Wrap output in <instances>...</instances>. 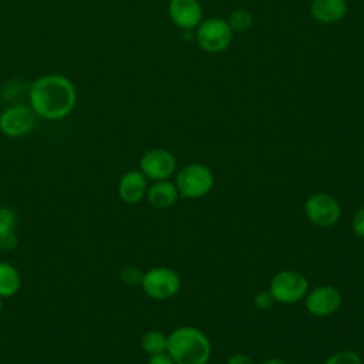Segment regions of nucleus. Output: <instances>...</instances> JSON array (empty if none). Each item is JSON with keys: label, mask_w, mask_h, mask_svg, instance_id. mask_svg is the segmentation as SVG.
<instances>
[{"label": "nucleus", "mask_w": 364, "mask_h": 364, "mask_svg": "<svg viewBox=\"0 0 364 364\" xmlns=\"http://www.w3.org/2000/svg\"><path fill=\"white\" fill-rule=\"evenodd\" d=\"M0 343H1V331H0Z\"/></svg>", "instance_id": "obj_28"}, {"label": "nucleus", "mask_w": 364, "mask_h": 364, "mask_svg": "<svg viewBox=\"0 0 364 364\" xmlns=\"http://www.w3.org/2000/svg\"><path fill=\"white\" fill-rule=\"evenodd\" d=\"M323 364H363V360L354 350H341L328 355Z\"/></svg>", "instance_id": "obj_18"}, {"label": "nucleus", "mask_w": 364, "mask_h": 364, "mask_svg": "<svg viewBox=\"0 0 364 364\" xmlns=\"http://www.w3.org/2000/svg\"><path fill=\"white\" fill-rule=\"evenodd\" d=\"M17 213L9 206H0V239L16 232Z\"/></svg>", "instance_id": "obj_17"}, {"label": "nucleus", "mask_w": 364, "mask_h": 364, "mask_svg": "<svg viewBox=\"0 0 364 364\" xmlns=\"http://www.w3.org/2000/svg\"><path fill=\"white\" fill-rule=\"evenodd\" d=\"M17 242H18V239H17L16 232H14V233L7 235V236H4V237L0 239V247H1V250H10V249L16 247Z\"/></svg>", "instance_id": "obj_24"}, {"label": "nucleus", "mask_w": 364, "mask_h": 364, "mask_svg": "<svg viewBox=\"0 0 364 364\" xmlns=\"http://www.w3.org/2000/svg\"><path fill=\"white\" fill-rule=\"evenodd\" d=\"M311 16L320 23H336L347 13L346 0H313Z\"/></svg>", "instance_id": "obj_14"}, {"label": "nucleus", "mask_w": 364, "mask_h": 364, "mask_svg": "<svg viewBox=\"0 0 364 364\" xmlns=\"http://www.w3.org/2000/svg\"><path fill=\"white\" fill-rule=\"evenodd\" d=\"M226 364H256L253 361V358L247 354H242V353H237V354H233L228 358Z\"/></svg>", "instance_id": "obj_23"}, {"label": "nucleus", "mask_w": 364, "mask_h": 364, "mask_svg": "<svg viewBox=\"0 0 364 364\" xmlns=\"http://www.w3.org/2000/svg\"><path fill=\"white\" fill-rule=\"evenodd\" d=\"M0 252H1V247H0Z\"/></svg>", "instance_id": "obj_29"}, {"label": "nucleus", "mask_w": 364, "mask_h": 364, "mask_svg": "<svg viewBox=\"0 0 364 364\" xmlns=\"http://www.w3.org/2000/svg\"><path fill=\"white\" fill-rule=\"evenodd\" d=\"M215 183L213 172L203 164H188L176 173V189L179 198L199 199L206 196Z\"/></svg>", "instance_id": "obj_3"}, {"label": "nucleus", "mask_w": 364, "mask_h": 364, "mask_svg": "<svg viewBox=\"0 0 364 364\" xmlns=\"http://www.w3.org/2000/svg\"><path fill=\"white\" fill-rule=\"evenodd\" d=\"M1 310H3V299L0 297V313H1Z\"/></svg>", "instance_id": "obj_27"}, {"label": "nucleus", "mask_w": 364, "mask_h": 364, "mask_svg": "<svg viewBox=\"0 0 364 364\" xmlns=\"http://www.w3.org/2000/svg\"><path fill=\"white\" fill-rule=\"evenodd\" d=\"M75 104V85L63 74L41 75L28 88V105L37 118L47 121L63 119L73 112Z\"/></svg>", "instance_id": "obj_1"}, {"label": "nucleus", "mask_w": 364, "mask_h": 364, "mask_svg": "<svg viewBox=\"0 0 364 364\" xmlns=\"http://www.w3.org/2000/svg\"><path fill=\"white\" fill-rule=\"evenodd\" d=\"M181 284V277L173 269L158 266L144 272L139 286L148 297L154 300H168L179 293Z\"/></svg>", "instance_id": "obj_5"}, {"label": "nucleus", "mask_w": 364, "mask_h": 364, "mask_svg": "<svg viewBox=\"0 0 364 364\" xmlns=\"http://www.w3.org/2000/svg\"><path fill=\"white\" fill-rule=\"evenodd\" d=\"M233 38V31L228 21L222 18H209L199 24L196 40L208 53H219L228 48Z\"/></svg>", "instance_id": "obj_10"}, {"label": "nucleus", "mask_w": 364, "mask_h": 364, "mask_svg": "<svg viewBox=\"0 0 364 364\" xmlns=\"http://www.w3.org/2000/svg\"><path fill=\"white\" fill-rule=\"evenodd\" d=\"M168 334H164L159 330H149L141 338V348L148 355L166 353Z\"/></svg>", "instance_id": "obj_16"}, {"label": "nucleus", "mask_w": 364, "mask_h": 364, "mask_svg": "<svg viewBox=\"0 0 364 364\" xmlns=\"http://www.w3.org/2000/svg\"><path fill=\"white\" fill-rule=\"evenodd\" d=\"M37 122V115L30 105L13 104L0 114V132L9 138H20L30 134Z\"/></svg>", "instance_id": "obj_7"}, {"label": "nucleus", "mask_w": 364, "mask_h": 364, "mask_svg": "<svg viewBox=\"0 0 364 364\" xmlns=\"http://www.w3.org/2000/svg\"><path fill=\"white\" fill-rule=\"evenodd\" d=\"M146 364H175V363H173V360L168 355V353H162V354L149 355Z\"/></svg>", "instance_id": "obj_25"}, {"label": "nucleus", "mask_w": 364, "mask_h": 364, "mask_svg": "<svg viewBox=\"0 0 364 364\" xmlns=\"http://www.w3.org/2000/svg\"><path fill=\"white\" fill-rule=\"evenodd\" d=\"M168 13L175 26L191 30L202 20V7L198 0H171Z\"/></svg>", "instance_id": "obj_12"}, {"label": "nucleus", "mask_w": 364, "mask_h": 364, "mask_svg": "<svg viewBox=\"0 0 364 364\" xmlns=\"http://www.w3.org/2000/svg\"><path fill=\"white\" fill-rule=\"evenodd\" d=\"M146 200L155 209H168L176 203L179 199V193L176 185L169 179L155 181L148 186Z\"/></svg>", "instance_id": "obj_13"}, {"label": "nucleus", "mask_w": 364, "mask_h": 364, "mask_svg": "<svg viewBox=\"0 0 364 364\" xmlns=\"http://www.w3.org/2000/svg\"><path fill=\"white\" fill-rule=\"evenodd\" d=\"M139 171L148 181H165L176 172V158L164 148H152L139 159Z\"/></svg>", "instance_id": "obj_9"}, {"label": "nucleus", "mask_w": 364, "mask_h": 364, "mask_svg": "<svg viewBox=\"0 0 364 364\" xmlns=\"http://www.w3.org/2000/svg\"><path fill=\"white\" fill-rule=\"evenodd\" d=\"M21 287V276L18 270L9 262L0 260V297L14 296Z\"/></svg>", "instance_id": "obj_15"}, {"label": "nucleus", "mask_w": 364, "mask_h": 364, "mask_svg": "<svg viewBox=\"0 0 364 364\" xmlns=\"http://www.w3.org/2000/svg\"><path fill=\"white\" fill-rule=\"evenodd\" d=\"M303 300L306 310L311 316L327 317L334 314L340 309L343 303V294L336 286L321 284L309 289Z\"/></svg>", "instance_id": "obj_8"}, {"label": "nucleus", "mask_w": 364, "mask_h": 364, "mask_svg": "<svg viewBox=\"0 0 364 364\" xmlns=\"http://www.w3.org/2000/svg\"><path fill=\"white\" fill-rule=\"evenodd\" d=\"M269 291L276 303L296 304L309 291V280L297 270H280L270 279Z\"/></svg>", "instance_id": "obj_4"}, {"label": "nucleus", "mask_w": 364, "mask_h": 364, "mask_svg": "<svg viewBox=\"0 0 364 364\" xmlns=\"http://www.w3.org/2000/svg\"><path fill=\"white\" fill-rule=\"evenodd\" d=\"M304 213L313 225L318 228H331L341 218V206L333 195L316 192L304 200Z\"/></svg>", "instance_id": "obj_6"}, {"label": "nucleus", "mask_w": 364, "mask_h": 364, "mask_svg": "<svg viewBox=\"0 0 364 364\" xmlns=\"http://www.w3.org/2000/svg\"><path fill=\"white\" fill-rule=\"evenodd\" d=\"M166 353L175 364H208L212 344L200 328L181 326L168 334Z\"/></svg>", "instance_id": "obj_2"}, {"label": "nucleus", "mask_w": 364, "mask_h": 364, "mask_svg": "<svg viewBox=\"0 0 364 364\" xmlns=\"http://www.w3.org/2000/svg\"><path fill=\"white\" fill-rule=\"evenodd\" d=\"M274 303H276V301H274L272 293L269 291V289H267V290L257 291V293L255 294V297H253V304H255V307H256L257 310H262V311L272 309Z\"/></svg>", "instance_id": "obj_21"}, {"label": "nucleus", "mask_w": 364, "mask_h": 364, "mask_svg": "<svg viewBox=\"0 0 364 364\" xmlns=\"http://www.w3.org/2000/svg\"><path fill=\"white\" fill-rule=\"evenodd\" d=\"M351 230L357 237L364 239V206L354 212L351 218Z\"/></svg>", "instance_id": "obj_22"}, {"label": "nucleus", "mask_w": 364, "mask_h": 364, "mask_svg": "<svg viewBox=\"0 0 364 364\" xmlns=\"http://www.w3.org/2000/svg\"><path fill=\"white\" fill-rule=\"evenodd\" d=\"M260 364H289V363L283 358H279V357H270V358L263 360Z\"/></svg>", "instance_id": "obj_26"}, {"label": "nucleus", "mask_w": 364, "mask_h": 364, "mask_svg": "<svg viewBox=\"0 0 364 364\" xmlns=\"http://www.w3.org/2000/svg\"><path fill=\"white\" fill-rule=\"evenodd\" d=\"M142 274H144V272H141L139 269H136L134 266H127L119 273L121 280L128 286H139L141 280H142Z\"/></svg>", "instance_id": "obj_20"}, {"label": "nucleus", "mask_w": 364, "mask_h": 364, "mask_svg": "<svg viewBox=\"0 0 364 364\" xmlns=\"http://www.w3.org/2000/svg\"><path fill=\"white\" fill-rule=\"evenodd\" d=\"M252 14L246 10H236L235 13H232V16L229 17V26L232 28V31H245L252 26Z\"/></svg>", "instance_id": "obj_19"}, {"label": "nucleus", "mask_w": 364, "mask_h": 364, "mask_svg": "<svg viewBox=\"0 0 364 364\" xmlns=\"http://www.w3.org/2000/svg\"><path fill=\"white\" fill-rule=\"evenodd\" d=\"M148 179L139 169H129L119 178L118 196L124 203H139L148 191Z\"/></svg>", "instance_id": "obj_11"}]
</instances>
